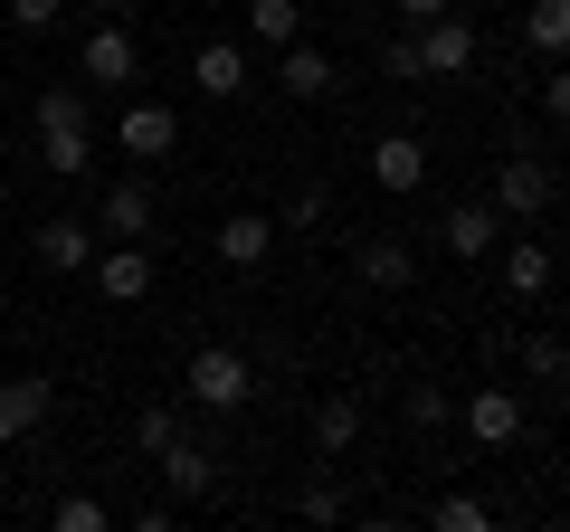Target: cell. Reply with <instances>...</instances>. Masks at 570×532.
<instances>
[{
	"mask_svg": "<svg viewBox=\"0 0 570 532\" xmlns=\"http://www.w3.org/2000/svg\"><path fill=\"white\" fill-rule=\"evenodd\" d=\"M542 105H551V124H570V58H551V86H542Z\"/></svg>",
	"mask_w": 570,
	"mask_h": 532,
	"instance_id": "obj_31",
	"label": "cell"
},
{
	"mask_svg": "<svg viewBox=\"0 0 570 532\" xmlns=\"http://www.w3.org/2000/svg\"><path fill=\"white\" fill-rule=\"evenodd\" d=\"M48 523H58V532H105V504H96V494H58Z\"/></svg>",
	"mask_w": 570,
	"mask_h": 532,
	"instance_id": "obj_29",
	"label": "cell"
},
{
	"mask_svg": "<svg viewBox=\"0 0 570 532\" xmlns=\"http://www.w3.org/2000/svg\"><path fill=\"white\" fill-rule=\"evenodd\" d=\"M48 410H58V390L39 381V371H20V381H0V447H20V437L48 428Z\"/></svg>",
	"mask_w": 570,
	"mask_h": 532,
	"instance_id": "obj_10",
	"label": "cell"
},
{
	"mask_svg": "<svg viewBox=\"0 0 570 532\" xmlns=\"http://www.w3.org/2000/svg\"><path fill=\"white\" fill-rule=\"evenodd\" d=\"M362 447V400L352 390H324L314 400V456H352Z\"/></svg>",
	"mask_w": 570,
	"mask_h": 532,
	"instance_id": "obj_16",
	"label": "cell"
},
{
	"mask_svg": "<svg viewBox=\"0 0 570 532\" xmlns=\"http://www.w3.org/2000/svg\"><path fill=\"white\" fill-rule=\"evenodd\" d=\"M523 362H532V381H551V390L570 381V343H561V333H532V343H523Z\"/></svg>",
	"mask_w": 570,
	"mask_h": 532,
	"instance_id": "obj_26",
	"label": "cell"
},
{
	"mask_svg": "<svg viewBox=\"0 0 570 532\" xmlns=\"http://www.w3.org/2000/svg\"><path fill=\"white\" fill-rule=\"evenodd\" d=\"M352 276L381 286V295H409V286H419V247L390 238V228H371V238H352Z\"/></svg>",
	"mask_w": 570,
	"mask_h": 532,
	"instance_id": "obj_4",
	"label": "cell"
},
{
	"mask_svg": "<svg viewBox=\"0 0 570 532\" xmlns=\"http://www.w3.org/2000/svg\"><path fill=\"white\" fill-rule=\"evenodd\" d=\"M39 162L58 171V181H86V171H96V124H58V134H39Z\"/></svg>",
	"mask_w": 570,
	"mask_h": 532,
	"instance_id": "obj_20",
	"label": "cell"
},
{
	"mask_svg": "<svg viewBox=\"0 0 570 532\" xmlns=\"http://www.w3.org/2000/svg\"><path fill=\"white\" fill-rule=\"evenodd\" d=\"M77 67H86V86H134L142 48H134V29H124V20H96V29H86V48H77Z\"/></svg>",
	"mask_w": 570,
	"mask_h": 532,
	"instance_id": "obj_7",
	"label": "cell"
},
{
	"mask_svg": "<svg viewBox=\"0 0 570 532\" xmlns=\"http://www.w3.org/2000/svg\"><path fill=\"white\" fill-rule=\"evenodd\" d=\"M561 257H570V238H561Z\"/></svg>",
	"mask_w": 570,
	"mask_h": 532,
	"instance_id": "obj_36",
	"label": "cell"
},
{
	"mask_svg": "<svg viewBox=\"0 0 570 532\" xmlns=\"http://www.w3.org/2000/svg\"><path fill=\"white\" fill-rule=\"evenodd\" d=\"M561 418H570V381H561Z\"/></svg>",
	"mask_w": 570,
	"mask_h": 532,
	"instance_id": "obj_35",
	"label": "cell"
},
{
	"mask_svg": "<svg viewBox=\"0 0 570 532\" xmlns=\"http://www.w3.org/2000/svg\"><path fill=\"white\" fill-rule=\"evenodd\" d=\"M551 200H561V171H551L532 144H513L504 162H494V209L532 228V219H551Z\"/></svg>",
	"mask_w": 570,
	"mask_h": 532,
	"instance_id": "obj_2",
	"label": "cell"
},
{
	"mask_svg": "<svg viewBox=\"0 0 570 532\" xmlns=\"http://www.w3.org/2000/svg\"><path fill=\"white\" fill-rule=\"evenodd\" d=\"M96 238H153V181H115L96 200Z\"/></svg>",
	"mask_w": 570,
	"mask_h": 532,
	"instance_id": "obj_14",
	"label": "cell"
},
{
	"mask_svg": "<svg viewBox=\"0 0 570 532\" xmlns=\"http://www.w3.org/2000/svg\"><path fill=\"white\" fill-rule=\"evenodd\" d=\"M276 86H285V96H333V86H343V77H333V58H324V48H305V39H285L276 48Z\"/></svg>",
	"mask_w": 570,
	"mask_h": 532,
	"instance_id": "obj_17",
	"label": "cell"
},
{
	"mask_svg": "<svg viewBox=\"0 0 570 532\" xmlns=\"http://www.w3.org/2000/svg\"><path fill=\"white\" fill-rule=\"evenodd\" d=\"M209 247H219V266H257L266 247H276V219H257V209H228Z\"/></svg>",
	"mask_w": 570,
	"mask_h": 532,
	"instance_id": "obj_18",
	"label": "cell"
},
{
	"mask_svg": "<svg viewBox=\"0 0 570 532\" xmlns=\"http://www.w3.org/2000/svg\"><path fill=\"white\" fill-rule=\"evenodd\" d=\"M190 86H200V96H247V48L238 39H200V58H190Z\"/></svg>",
	"mask_w": 570,
	"mask_h": 532,
	"instance_id": "obj_15",
	"label": "cell"
},
{
	"mask_svg": "<svg viewBox=\"0 0 570 532\" xmlns=\"http://www.w3.org/2000/svg\"><path fill=\"white\" fill-rule=\"evenodd\" d=\"M390 10H400V29H428L438 10H456V0H390Z\"/></svg>",
	"mask_w": 570,
	"mask_h": 532,
	"instance_id": "obj_33",
	"label": "cell"
},
{
	"mask_svg": "<svg viewBox=\"0 0 570 532\" xmlns=\"http://www.w3.org/2000/svg\"><path fill=\"white\" fill-rule=\"evenodd\" d=\"M247 39H266V48L305 39V0H247Z\"/></svg>",
	"mask_w": 570,
	"mask_h": 532,
	"instance_id": "obj_22",
	"label": "cell"
},
{
	"mask_svg": "<svg viewBox=\"0 0 570 532\" xmlns=\"http://www.w3.org/2000/svg\"><path fill=\"white\" fill-rule=\"evenodd\" d=\"M314 219H324V190L305 181V190H295V200H285V228H314Z\"/></svg>",
	"mask_w": 570,
	"mask_h": 532,
	"instance_id": "obj_32",
	"label": "cell"
},
{
	"mask_svg": "<svg viewBox=\"0 0 570 532\" xmlns=\"http://www.w3.org/2000/svg\"><path fill=\"white\" fill-rule=\"evenodd\" d=\"M523 39L532 58H570V0H523Z\"/></svg>",
	"mask_w": 570,
	"mask_h": 532,
	"instance_id": "obj_21",
	"label": "cell"
},
{
	"mask_svg": "<svg viewBox=\"0 0 570 532\" xmlns=\"http://www.w3.org/2000/svg\"><path fill=\"white\" fill-rule=\"evenodd\" d=\"M419 67H428V77H466V67H475V29L456 20V10H438V20L419 29Z\"/></svg>",
	"mask_w": 570,
	"mask_h": 532,
	"instance_id": "obj_11",
	"label": "cell"
},
{
	"mask_svg": "<svg viewBox=\"0 0 570 532\" xmlns=\"http://www.w3.org/2000/svg\"><path fill=\"white\" fill-rule=\"evenodd\" d=\"M381 77H390V86H419V77H428V67H419V29H400V39L381 48Z\"/></svg>",
	"mask_w": 570,
	"mask_h": 532,
	"instance_id": "obj_28",
	"label": "cell"
},
{
	"mask_svg": "<svg viewBox=\"0 0 570 532\" xmlns=\"http://www.w3.org/2000/svg\"><path fill=\"white\" fill-rule=\"evenodd\" d=\"M96 295H105V305H142V295H153V247H142V238H115V247L96 257Z\"/></svg>",
	"mask_w": 570,
	"mask_h": 532,
	"instance_id": "obj_9",
	"label": "cell"
},
{
	"mask_svg": "<svg viewBox=\"0 0 570 532\" xmlns=\"http://www.w3.org/2000/svg\"><path fill=\"white\" fill-rule=\"evenodd\" d=\"M171 437H181V410H171V400H153V410L134 418V447H142V456H163Z\"/></svg>",
	"mask_w": 570,
	"mask_h": 532,
	"instance_id": "obj_25",
	"label": "cell"
},
{
	"mask_svg": "<svg viewBox=\"0 0 570 532\" xmlns=\"http://www.w3.org/2000/svg\"><path fill=\"white\" fill-rule=\"evenodd\" d=\"M58 124H86V86H39V134Z\"/></svg>",
	"mask_w": 570,
	"mask_h": 532,
	"instance_id": "obj_27",
	"label": "cell"
},
{
	"mask_svg": "<svg viewBox=\"0 0 570 532\" xmlns=\"http://www.w3.org/2000/svg\"><path fill=\"white\" fill-rule=\"evenodd\" d=\"M438 532H485L494 513H485V494H438V513H428Z\"/></svg>",
	"mask_w": 570,
	"mask_h": 532,
	"instance_id": "obj_24",
	"label": "cell"
},
{
	"mask_svg": "<svg viewBox=\"0 0 570 532\" xmlns=\"http://www.w3.org/2000/svg\"><path fill=\"white\" fill-rule=\"evenodd\" d=\"M456 428H466L475 447H513V437H523V400H513V390H466V400H456Z\"/></svg>",
	"mask_w": 570,
	"mask_h": 532,
	"instance_id": "obj_8",
	"label": "cell"
},
{
	"mask_svg": "<svg viewBox=\"0 0 570 532\" xmlns=\"http://www.w3.org/2000/svg\"><path fill=\"white\" fill-rule=\"evenodd\" d=\"M181 390L200 400L209 418H228V410H247V400H257V371H247V352L200 343V352H190V371H181Z\"/></svg>",
	"mask_w": 570,
	"mask_h": 532,
	"instance_id": "obj_1",
	"label": "cell"
},
{
	"mask_svg": "<svg viewBox=\"0 0 570 532\" xmlns=\"http://www.w3.org/2000/svg\"><path fill=\"white\" fill-rule=\"evenodd\" d=\"M504 295H523V305L551 295V247L542 238H504Z\"/></svg>",
	"mask_w": 570,
	"mask_h": 532,
	"instance_id": "obj_19",
	"label": "cell"
},
{
	"mask_svg": "<svg viewBox=\"0 0 570 532\" xmlns=\"http://www.w3.org/2000/svg\"><path fill=\"white\" fill-rule=\"evenodd\" d=\"M115 144L134 152V162H163V152L181 144V115H171V105H124V124H115Z\"/></svg>",
	"mask_w": 570,
	"mask_h": 532,
	"instance_id": "obj_13",
	"label": "cell"
},
{
	"mask_svg": "<svg viewBox=\"0 0 570 532\" xmlns=\"http://www.w3.org/2000/svg\"><path fill=\"white\" fill-rule=\"evenodd\" d=\"M438 247H448L456 266H475L485 247H504V209H494V200H456V209H438Z\"/></svg>",
	"mask_w": 570,
	"mask_h": 532,
	"instance_id": "obj_5",
	"label": "cell"
},
{
	"mask_svg": "<svg viewBox=\"0 0 570 532\" xmlns=\"http://www.w3.org/2000/svg\"><path fill=\"white\" fill-rule=\"evenodd\" d=\"M400 410H409V428H448V418H456V400H448L438 381H409V390H400Z\"/></svg>",
	"mask_w": 570,
	"mask_h": 532,
	"instance_id": "obj_23",
	"label": "cell"
},
{
	"mask_svg": "<svg viewBox=\"0 0 570 532\" xmlns=\"http://www.w3.org/2000/svg\"><path fill=\"white\" fill-rule=\"evenodd\" d=\"M58 10H67V0H10V20H20L29 39H39V29H58Z\"/></svg>",
	"mask_w": 570,
	"mask_h": 532,
	"instance_id": "obj_30",
	"label": "cell"
},
{
	"mask_svg": "<svg viewBox=\"0 0 570 532\" xmlns=\"http://www.w3.org/2000/svg\"><path fill=\"white\" fill-rule=\"evenodd\" d=\"M371 181H381L390 200H409V190L428 181V144L419 134H381V144H371Z\"/></svg>",
	"mask_w": 570,
	"mask_h": 532,
	"instance_id": "obj_12",
	"label": "cell"
},
{
	"mask_svg": "<svg viewBox=\"0 0 570 532\" xmlns=\"http://www.w3.org/2000/svg\"><path fill=\"white\" fill-rule=\"evenodd\" d=\"M153 466H163V485H171V504H200V494H219V447H200V437H171L163 456H153Z\"/></svg>",
	"mask_w": 570,
	"mask_h": 532,
	"instance_id": "obj_6",
	"label": "cell"
},
{
	"mask_svg": "<svg viewBox=\"0 0 570 532\" xmlns=\"http://www.w3.org/2000/svg\"><path fill=\"white\" fill-rule=\"evenodd\" d=\"M29 257H39L48 276H86V266H96V219H77V209L39 219V228H29Z\"/></svg>",
	"mask_w": 570,
	"mask_h": 532,
	"instance_id": "obj_3",
	"label": "cell"
},
{
	"mask_svg": "<svg viewBox=\"0 0 570 532\" xmlns=\"http://www.w3.org/2000/svg\"><path fill=\"white\" fill-rule=\"evenodd\" d=\"M86 10H105V20H115V10H134V0H86Z\"/></svg>",
	"mask_w": 570,
	"mask_h": 532,
	"instance_id": "obj_34",
	"label": "cell"
}]
</instances>
